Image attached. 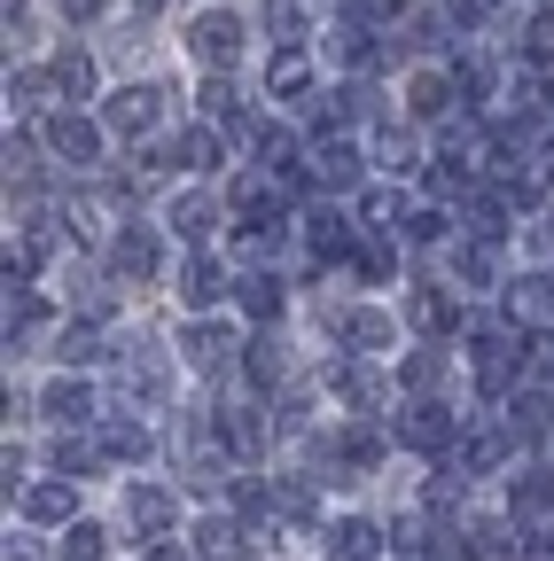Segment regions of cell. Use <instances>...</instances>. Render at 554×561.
<instances>
[{
    "instance_id": "1",
    "label": "cell",
    "mask_w": 554,
    "mask_h": 561,
    "mask_svg": "<svg viewBox=\"0 0 554 561\" xmlns=\"http://www.w3.org/2000/svg\"><path fill=\"white\" fill-rule=\"evenodd\" d=\"M468 367H476V390H484V398H508V390L523 382V367H531L523 328H516V320H484V328H468Z\"/></svg>"
},
{
    "instance_id": "2",
    "label": "cell",
    "mask_w": 554,
    "mask_h": 561,
    "mask_svg": "<svg viewBox=\"0 0 554 561\" xmlns=\"http://www.w3.org/2000/svg\"><path fill=\"white\" fill-rule=\"evenodd\" d=\"M328 398H336L343 413H352V421H368V413L391 398V375L368 359V351H343V359L328 367Z\"/></svg>"
},
{
    "instance_id": "3",
    "label": "cell",
    "mask_w": 554,
    "mask_h": 561,
    "mask_svg": "<svg viewBox=\"0 0 554 561\" xmlns=\"http://www.w3.org/2000/svg\"><path fill=\"white\" fill-rule=\"evenodd\" d=\"M242 16L235 9H203L195 24H188V55H195V70H235L242 62Z\"/></svg>"
},
{
    "instance_id": "4",
    "label": "cell",
    "mask_w": 554,
    "mask_h": 561,
    "mask_svg": "<svg viewBox=\"0 0 554 561\" xmlns=\"http://www.w3.org/2000/svg\"><path fill=\"white\" fill-rule=\"evenodd\" d=\"M157 265H165V234H157V227L125 219V227L110 234V280H125V289H142V280H157Z\"/></svg>"
},
{
    "instance_id": "5",
    "label": "cell",
    "mask_w": 554,
    "mask_h": 561,
    "mask_svg": "<svg viewBox=\"0 0 554 561\" xmlns=\"http://www.w3.org/2000/svg\"><path fill=\"white\" fill-rule=\"evenodd\" d=\"M165 390H172L165 351H149V343H125V351H117V405H165Z\"/></svg>"
},
{
    "instance_id": "6",
    "label": "cell",
    "mask_w": 554,
    "mask_h": 561,
    "mask_svg": "<svg viewBox=\"0 0 554 561\" xmlns=\"http://www.w3.org/2000/svg\"><path fill=\"white\" fill-rule=\"evenodd\" d=\"M508 445H516L508 413H500V421H468V430L453 437V468H461V476H500V468H508Z\"/></svg>"
},
{
    "instance_id": "7",
    "label": "cell",
    "mask_w": 554,
    "mask_h": 561,
    "mask_svg": "<svg viewBox=\"0 0 554 561\" xmlns=\"http://www.w3.org/2000/svg\"><path fill=\"white\" fill-rule=\"evenodd\" d=\"M383 468V437L368 430V421H352L336 445H320V476L328 483H360V476H375Z\"/></svg>"
},
{
    "instance_id": "8",
    "label": "cell",
    "mask_w": 554,
    "mask_h": 561,
    "mask_svg": "<svg viewBox=\"0 0 554 561\" xmlns=\"http://www.w3.org/2000/svg\"><path fill=\"white\" fill-rule=\"evenodd\" d=\"M165 102H172V94H165L157 79H142V87H117V94H110V110H102V125H110L117 140H142V133H157Z\"/></svg>"
},
{
    "instance_id": "9",
    "label": "cell",
    "mask_w": 554,
    "mask_h": 561,
    "mask_svg": "<svg viewBox=\"0 0 554 561\" xmlns=\"http://www.w3.org/2000/svg\"><path fill=\"white\" fill-rule=\"evenodd\" d=\"M453 437H461V421H453V405H438V398H414V405L398 413V445H406V453H453Z\"/></svg>"
},
{
    "instance_id": "10",
    "label": "cell",
    "mask_w": 554,
    "mask_h": 561,
    "mask_svg": "<svg viewBox=\"0 0 554 561\" xmlns=\"http://www.w3.org/2000/svg\"><path fill=\"white\" fill-rule=\"evenodd\" d=\"M47 149H55L63 164L94 172V164H102V125H94V117H79V110H55V117H47Z\"/></svg>"
},
{
    "instance_id": "11",
    "label": "cell",
    "mask_w": 554,
    "mask_h": 561,
    "mask_svg": "<svg viewBox=\"0 0 554 561\" xmlns=\"http://www.w3.org/2000/svg\"><path fill=\"white\" fill-rule=\"evenodd\" d=\"M39 413L55 421V430H94V421H102V405H94V390L79 382V367H71V375H55V382L39 390Z\"/></svg>"
},
{
    "instance_id": "12",
    "label": "cell",
    "mask_w": 554,
    "mask_h": 561,
    "mask_svg": "<svg viewBox=\"0 0 554 561\" xmlns=\"http://www.w3.org/2000/svg\"><path fill=\"white\" fill-rule=\"evenodd\" d=\"M227 351H235V335H227L212 312H188V328H180V359H188L195 375H219Z\"/></svg>"
},
{
    "instance_id": "13",
    "label": "cell",
    "mask_w": 554,
    "mask_h": 561,
    "mask_svg": "<svg viewBox=\"0 0 554 561\" xmlns=\"http://www.w3.org/2000/svg\"><path fill=\"white\" fill-rule=\"evenodd\" d=\"M508 320L516 328H531V335H546L554 328V273H523V280H508Z\"/></svg>"
},
{
    "instance_id": "14",
    "label": "cell",
    "mask_w": 554,
    "mask_h": 561,
    "mask_svg": "<svg viewBox=\"0 0 554 561\" xmlns=\"http://www.w3.org/2000/svg\"><path fill=\"white\" fill-rule=\"evenodd\" d=\"M406 110H414V117H453V110H468V102H461V79H453V70L430 62V70H414V79H406Z\"/></svg>"
},
{
    "instance_id": "15",
    "label": "cell",
    "mask_w": 554,
    "mask_h": 561,
    "mask_svg": "<svg viewBox=\"0 0 554 561\" xmlns=\"http://www.w3.org/2000/svg\"><path fill=\"white\" fill-rule=\"evenodd\" d=\"M328 335L343 343V351H391V312H375V305H343L336 320H328Z\"/></svg>"
},
{
    "instance_id": "16",
    "label": "cell",
    "mask_w": 554,
    "mask_h": 561,
    "mask_svg": "<svg viewBox=\"0 0 554 561\" xmlns=\"http://www.w3.org/2000/svg\"><path fill=\"white\" fill-rule=\"evenodd\" d=\"M328 561H383V546H391V530L383 523H368V515H343V523H328Z\"/></svg>"
},
{
    "instance_id": "17",
    "label": "cell",
    "mask_w": 554,
    "mask_h": 561,
    "mask_svg": "<svg viewBox=\"0 0 554 561\" xmlns=\"http://www.w3.org/2000/svg\"><path fill=\"white\" fill-rule=\"evenodd\" d=\"M125 523L142 530V538H172V523H180V500L165 483H133L125 491Z\"/></svg>"
},
{
    "instance_id": "18",
    "label": "cell",
    "mask_w": 554,
    "mask_h": 561,
    "mask_svg": "<svg viewBox=\"0 0 554 561\" xmlns=\"http://www.w3.org/2000/svg\"><path fill=\"white\" fill-rule=\"evenodd\" d=\"M165 227H172L180 242H195V250H203V242L219 234V195H195V187H188V195H172V210H165Z\"/></svg>"
},
{
    "instance_id": "19",
    "label": "cell",
    "mask_w": 554,
    "mask_h": 561,
    "mask_svg": "<svg viewBox=\"0 0 554 561\" xmlns=\"http://www.w3.org/2000/svg\"><path fill=\"white\" fill-rule=\"evenodd\" d=\"M47 79H55L63 102H87V94H94V55H87L79 39H63V47L47 55Z\"/></svg>"
},
{
    "instance_id": "20",
    "label": "cell",
    "mask_w": 554,
    "mask_h": 561,
    "mask_svg": "<svg viewBox=\"0 0 554 561\" xmlns=\"http://www.w3.org/2000/svg\"><path fill=\"white\" fill-rule=\"evenodd\" d=\"M94 437H102L110 460H149V453H157L149 421H133V413H102V421H94Z\"/></svg>"
},
{
    "instance_id": "21",
    "label": "cell",
    "mask_w": 554,
    "mask_h": 561,
    "mask_svg": "<svg viewBox=\"0 0 554 561\" xmlns=\"http://www.w3.org/2000/svg\"><path fill=\"white\" fill-rule=\"evenodd\" d=\"M180 297H188V312H212V305L227 297V265H219V257H203V250H195V257L180 265Z\"/></svg>"
},
{
    "instance_id": "22",
    "label": "cell",
    "mask_w": 554,
    "mask_h": 561,
    "mask_svg": "<svg viewBox=\"0 0 554 561\" xmlns=\"http://www.w3.org/2000/svg\"><path fill=\"white\" fill-rule=\"evenodd\" d=\"M305 242H313V257L328 265V257H352V250H360V227L343 219V210H313V219H305Z\"/></svg>"
},
{
    "instance_id": "23",
    "label": "cell",
    "mask_w": 554,
    "mask_h": 561,
    "mask_svg": "<svg viewBox=\"0 0 554 561\" xmlns=\"http://www.w3.org/2000/svg\"><path fill=\"white\" fill-rule=\"evenodd\" d=\"M71 515H79L71 476H47V483H32V491H24V523H71Z\"/></svg>"
},
{
    "instance_id": "24",
    "label": "cell",
    "mask_w": 554,
    "mask_h": 561,
    "mask_svg": "<svg viewBox=\"0 0 554 561\" xmlns=\"http://www.w3.org/2000/svg\"><path fill=\"white\" fill-rule=\"evenodd\" d=\"M265 94H273V102H305V94H313V62H305V47H282V55L265 62Z\"/></svg>"
},
{
    "instance_id": "25",
    "label": "cell",
    "mask_w": 554,
    "mask_h": 561,
    "mask_svg": "<svg viewBox=\"0 0 554 561\" xmlns=\"http://www.w3.org/2000/svg\"><path fill=\"white\" fill-rule=\"evenodd\" d=\"M508 507H516V523L554 515V468H523V476H508Z\"/></svg>"
},
{
    "instance_id": "26",
    "label": "cell",
    "mask_w": 554,
    "mask_h": 561,
    "mask_svg": "<svg viewBox=\"0 0 554 561\" xmlns=\"http://www.w3.org/2000/svg\"><path fill=\"white\" fill-rule=\"evenodd\" d=\"M453 273H461V289H508L500 280V242H461V257H453Z\"/></svg>"
},
{
    "instance_id": "27",
    "label": "cell",
    "mask_w": 554,
    "mask_h": 561,
    "mask_svg": "<svg viewBox=\"0 0 554 561\" xmlns=\"http://www.w3.org/2000/svg\"><path fill=\"white\" fill-rule=\"evenodd\" d=\"M313 172H320V187H352L360 180V149L343 133H320V149H313Z\"/></svg>"
},
{
    "instance_id": "28",
    "label": "cell",
    "mask_w": 554,
    "mask_h": 561,
    "mask_svg": "<svg viewBox=\"0 0 554 561\" xmlns=\"http://www.w3.org/2000/svg\"><path fill=\"white\" fill-rule=\"evenodd\" d=\"M203 117H212L219 133H250V117H242V94L227 87V70H203Z\"/></svg>"
},
{
    "instance_id": "29",
    "label": "cell",
    "mask_w": 554,
    "mask_h": 561,
    "mask_svg": "<svg viewBox=\"0 0 554 561\" xmlns=\"http://www.w3.org/2000/svg\"><path fill=\"white\" fill-rule=\"evenodd\" d=\"M406 320L422 328V335H453V328H461V297H445V289H414Z\"/></svg>"
},
{
    "instance_id": "30",
    "label": "cell",
    "mask_w": 554,
    "mask_h": 561,
    "mask_svg": "<svg viewBox=\"0 0 554 561\" xmlns=\"http://www.w3.org/2000/svg\"><path fill=\"white\" fill-rule=\"evenodd\" d=\"M219 413H227L235 453H242V460H265V437H273V430H265V413H258V405H219Z\"/></svg>"
},
{
    "instance_id": "31",
    "label": "cell",
    "mask_w": 554,
    "mask_h": 561,
    "mask_svg": "<svg viewBox=\"0 0 554 561\" xmlns=\"http://www.w3.org/2000/svg\"><path fill=\"white\" fill-rule=\"evenodd\" d=\"M39 320H47V305L32 297V280H9V351H16V343H32V335H39Z\"/></svg>"
},
{
    "instance_id": "32",
    "label": "cell",
    "mask_w": 554,
    "mask_h": 561,
    "mask_svg": "<svg viewBox=\"0 0 554 561\" xmlns=\"http://www.w3.org/2000/svg\"><path fill=\"white\" fill-rule=\"evenodd\" d=\"M250 149H258V164L282 180L290 164H297V140H290V125H250Z\"/></svg>"
},
{
    "instance_id": "33",
    "label": "cell",
    "mask_w": 554,
    "mask_h": 561,
    "mask_svg": "<svg viewBox=\"0 0 554 561\" xmlns=\"http://www.w3.org/2000/svg\"><path fill=\"white\" fill-rule=\"evenodd\" d=\"M328 47H336V62H343V70H375V24H360V16H352V24H336V39H328Z\"/></svg>"
},
{
    "instance_id": "34",
    "label": "cell",
    "mask_w": 554,
    "mask_h": 561,
    "mask_svg": "<svg viewBox=\"0 0 554 561\" xmlns=\"http://www.w3.org/2000/svg\"><path fill=\"white\" fill-rule=\"evenodd\" d=\"M55 359H63V367H94V359H102V328H94V312H87L79 328L55 335Z\"/></svg>"
},
{
    "instance_id": "35",
    "label": "cell",
    "mask_w": 554,
    "mask_h": 561,
    "mask_svg": "<svg viewBox=\"0 0 554 561\" xmlns=\"http://www.w3.org/2000/svg\"><path fill=\"white\" fill-rule=\"evenodd\" d=\"M188 546H195V553H212V561H242V553H250V546H242V523H219V515L203 523Z\"/></svg>"
},
{
    "instance_id": "36",
    "label": "cell",
    "mask_w": 554,
    "mask_h": 561,
    "mask_svg": "<svg viewBox=\"0 0 554 561\" xmlns=\"http://www.w3.org/2000/svg\"><path fill=\"white\" fill-rule=\"evenodd\" d=\"M94 460H102V437H87V430H63V437H55V468H63V476H87Z\"/></svg>"
},
{
    "instance_id": "37",
    "label": "cell",
    "mask_w": 554,
    "mask_h": 561,
    "mask_svg": "<svg viewBox=\"0 0 554 561\" xmlns=\"http://www.w3.org/2000/svg\"><path fill=\"white\" fill-rule=\"evenodd\" d=\"M172 157H180V172H212L219 164V125H195L188 140H172Z\"/></svg>"
},
{
    "instance_id": "38",
    "label": "cell",
    "mask_w": 554,
    "mask_h": 561,
    "mask_svg": "<svg viewBox=\"0 0 554 561\" xmlns=\"http://www.w3.org/2000/svg\"><path fill=\"white\" fill-rule=\"evenodd\" d=\"M63 561H102L110 553V530L102 523H63V546H55Z\"/></svg>"
},
{
    "instance_id": "39",
    "label": "cell",
    "mask_w": 554,
    "mask_h": 561,
    "mask_svg": "<svg viewBox=\"0 0 554 561\" xmlns=\"http://www.w3.org/2000/svg\"><path fill=\"white\" fill-rule=\"evenodd\" d=\"M235 289H242V312H250V320H273V312H282V297H290L273 273H250V280H235Z\"/></svg>"
},
{
    "instance_id": "40",
    "label": "cell",
    "mask_w": 554,
    "mask_h": 561,
    "mask_svg": "<svg viewBox=\"0 0 554 561\" xmlns=\"http://www.w3.org/2000/svg\"><path fill=\"white\" fill-rule=\"evenodd\" d=\"M242 375H250L258 390H273V382H282V343H273V335H258V343L242 351Z\"/></svg>"
},
{
    "instance_id": "41",
    "label": "cell",
    "mask_w": 554,
    "mask_h": 561,
    "mask_svg": "<svg viewBox=\"0 0 554 561\" xmlns=\"http://www.w3.org/2000/svg\"><path fill=\"white\" fill-rule=\"evenodd\" d=\"M398 382H406V390H414V398H430V390H438V382H445V351H414V359H406V367H398Z\"/></svg>"
},
{
    "instance_id": "42",
    "label": "cell",
    "mask_w": 554,
    "mask_h": 561,
    "mask_svg": "<svg viewBox=\"0 0 554 561\" xmlns=\"http://www.w3.org/2000/svg\"><path fill=\"white\" fill-rule=\"evenodd\" d=\"M352 265H360V280H391V265H398V250H391V242H383V234L368 227V242L352 250Z\"/></svg>"
},
{
    "instance_id": "43",
    "label": "cell",
    "mask_w": 554,
    "mask_h": 561,
    "mask_svg": "<svg viewBox=\"0 0 554 561\" xmlns=\"http://www.w3.org/2000/svg\"><path fill=\"white\" fill-rule=\"evenodd\" d=\"M47 94H55V79H47V70H16V79H9V110H24V117H32Z\"/></svg>"
},
{
    "instance_id": "44",
    "label": "cell",
    "mask_w": 554,
    "mask_h": 561,
    "mask_svg": "<svg viewBox=\"0 0 554 561\" xmlns=\"http://www.w3.org/2000/svg\"><path fill=\"white\" fill-rule=\"evenodd\" d=\"M516 55H523L531 70H546V62H554V16H546V9H539V24L523 32V47H516Z\"/></svg>"
},
{
    "instance_id": "45",
    "label": "cell",
    "mask_w": 554,
    "mask_h": 561,
    "mask_svg": "<svg viewBox=\"0 0 554 561\" xmlns=\"http://www.w3.org/2000/svg\"><path fill=\"white\" fill-rule=\"evenodd\" d=\"M265 24L282 32V47H297V32H305V16H297V0H265Z\"/></svg>"
},
{
    "instance_id": "46",
    "label": "cell",
    "mask_w": 554,
    "mask_h": 561,
    "mask_svg": "<svg viewBox=\"0 0 554 561\" xmlns=\"http://www.w3.org/2000/svg\"><path fill=\"white\" fill-rule=\"evenodd\" d=\"M9 187H39V157L24 149V140H9Z\"/></svg>"
},
{
    "instance_id": "47",
    "label": "cell",
    "mask_w": 554,
    "mask_h": 561,
    "mask_svg": "<svg viewBox=\"0 0 554 561\" xmlns=\"http://www.w3.org/2000/svg\"><path fill=\"white\" fill-rule=\"evenodd\" d=\"M406 9H414V0H352V16H360V24H398Z\"/></svg>"
},
{
    "instance_id": "48",
    "label": "cell",
    "mask_w": 554,
    "mask_h": 561,
    "mask_svg": "<svg viewBox=\"0 0 554 561\" xmlns=\"http://www.w3.org/2000/svg\"><path fill=\"white\" fill-rule=\"evenodd\" d=\"M398 210H406V203H398V187H375V195L360 203V219H368V227H383V219H398Z\"/></svg>"
},
{
    "instance_id": "49",
    "label": "cell",
    "mask_w": 554,
    "mask_h": 561,
    "mask_svg": "<svg viewBox=\"0 0 554 561\" xmlns=\"http://www.w3.org/2000/svg\"><path fill=\"white\" fill-rule=\"evenodd\" d=\"M406 242H445V210H414V219H406Z\"/></svg>"
},
{
    "instance_id": "50",
    "label": "cell",
    "mask_w": 554,
    "mask_h": 561,
    "mask_svg": "<svg viewBox=\"0 0 554 561\" xmlns=\"http://www.w3.org/2000/svg\"><path fill=\"white\" fill-rule=\"evenodd\" d=\"M383 164H391V172H414V140H406V133H383Z\"/></svg>"
},
{
    "instance_id": "51",
    "label": "cell",
    "mask_w": 554,
    "mask_h": 561,
    "mask_svg": "<svg viewBox=\"0 0 554 561\" xmlns=\"http://www.w3.org/2000/svg\"><path fill=\"white\" fill-rule=\"evenodd\" d=\"M102 9H110V0H63V16H71V24H94Z\"/></svg>"
},
{
    "instance_id": "52",
    "label": "cell",
    "mask_w": 554,
    "mask_h": 561,
    "mask_svg": "<svg viewBox=\"0 0 554 561\" xmlns=\"http://www.w3.org/2000/svg\"><path fill=\"white\" fill-rule=\"evenodd\" d=\"M149 561H188V546L180 538H149Z\"/></svg>"
},
{
    "instance_id": "53",
    "label": "cell",
    "mask_w": 554,
    "mask_h": 561,
    "mask_svg": "<svg viewBox=\"0 0 554 561\" xmlns=\"http://www.w3.org/2000/svg\"><path fill=\"white\" fill-rule=\"evenodd\" d=\"M9 561H39V546L32 538H9Z\"/></svg>"
},
{
    "instance_id": "54",
    "label": "cell",
    "mask_w": 554,
    "mask_h": 561,
    "mask_svg": "<svg viewBox=\"0 0 554 561\" xmlns=\"http://www.w3.org/2000/svg\"><path fill=\"white\" fill-rule=\"evenodd\" d=\"M133 9H142V16H157V9H165V0H133Z\"/></svg>"
},
{
    "instance_id": "55",
    "label": "cell",
    "mask_w": 554,
    "mask_h": 561,
    "mask_svg": "<svg viewBox=\"0 0 554 561\" xmlns=\"http://www.w3.org/2000/svg\"><path fill=\"white\" fill-rule=\"evenodd\" d=\"M546 242H554V210H546Z\"/></svg>"
},
{
    "instance_id": "56",
    "label": "cell",
    "mask_w": 554,
    "mask_h": 561,
    "mask_svg": "<svg viewBox=\"0 0 554 561\" xmlns=\"http://www.w3.org/2000/svg\"><path fill=\"white\" fill-rule=\"evenodd\" d=\"M546 445H554V437H546Z\"/></svg>"
}]
</instances>
